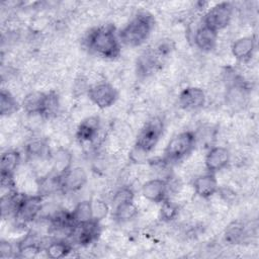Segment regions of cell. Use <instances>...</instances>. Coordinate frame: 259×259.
Masks as SVG:
<instances>
[{"label":"cell","mask_w":259,"mask_h":259,"mask_svg":"<svg viewBox=\"0 0 259 259\" xmlns=\"http://www.w3.org/2000/svg\"><path fill=\"white\" fill-rule=\"evenodd\" d=\"M86 42L92 52L106 59H114L120 54L119 37L110 25L96 27L91 30Z\"/></svg>","instance_id":"6da1fadb"},{"label":"cell","mask_w":259,"mask_h":259,"mask_svg":"<svg viewBox=\"0 0 259 259\" xmlns=\"http://www.w3.org/2000/svg\"><path fill=\"white\" fill-rule=\"evenodd\" d=\"M154 27V18L143 12L136 15L118 34L119 40L128 47H138L145 42Z\"/></svg>","instance_id":"7a4b0ae2"},{"label":"cell","mask_w":259,"mask_h":259,"mask_svg":"<svg viewBox=\"0 0 259 259\" xmlns=\"http://www.w3.org/2000/svg\"><path fill=\"white\" fill-rule=\"evenodd\" d=\"M163 133V122L160 118L154 117L147 121L140 132L133 153H139L141 160L157 145Z\"/></svg>","instance_id":"3957f363"},{"label":"cell","mask_w":259,"mask_h":259,"mask_svg":"<svg viewBox=\"0 0 259 259\" xmlns=\"http://www.w3.org/2000/svg\"><path fill=\"white\" fill-rule=\"evenodd\" d=\"M195 146V135L192 132H183L170 140L165 149V159L168 162L181 160L188 155Z\"/></svg>","instance_id":"277c9868"},{"label":"cell","mask_w":259,"mask_h":259,"mask_svg":"<svg viewBox=\"0 0 259 259\" xmlns=\"http://www.w3.org/2000/svg\"><path fill=\"white\" fill-rule=\"evenodd\" d=\"M232 13L233 7L229 2L219 3L206 12L203 19V25L219 31L230 23Z\"/></svg>","instance_id":"5b68a950"},{"label":"cell","mask_w":259,"mask_h":259,"mask_svg":"<svg viewBox=\"0 0 259 259\" xmlns=\"http://www.w3.org/2000/svg\"><path fill=\"white\" fill-rule=\"evenodd\" d=\"M88 96L99 108H107L113 105L116 101L118 93L112 85L108 83H99L89 89Z\"/></svg>","instance_id":"8992f818"},{"label":"cell","mask_w":259,"mask_h":259,"mask_svg":"<svg viewBox=\"0 0 259 259\" xmlns=\"http://www.w3.org/2000/svg\"><path fill=\"white\" fill-rule=\"evenodd\" d=\"M41 201L42 197L40 195H22L14 214L15 218L23 223L32 221L41 209Z\"/></svg>","instance_id":"52a82bcc"},{"label":"cell","mask_w":259,"mask_h":259,"mask_svg":"<svg viewBox=\"0 0 259 259\" xmlns=\"http://www.w3.org/2000/svg\"><path fill=\"white\" fill-rule=\"evenodd\" d=\"M205 103V94L197 87H187L179 95V104L186 110H194L202 107Z\"/></svg>","instance_id":"ba28073f"},{"label":"cell","mask_w":259,"mask_h":259,"mask_svg":"<svg viewBox=\"0 0 259 259\" xmlns=\"http://www.w3.org/2000/svg\"><path fill=\"white\" fill-rule=\"evenodd\" d=\"M230 162V153L224 147H214L210 149L205 157V167L209 173L221 171Z\"/></svg>","instance_id":"9c48e42d"},{"label":"cell","mask_w":259,"mask_h":259,"mask_svg":"<svg viewBox=\"0 0 259 259\" xmlns=\"http://www.w3.org/2000/svg\"><path fill=\"white\" fill-rule=\"evenodd\" d=\"M87 181V174L81 167L69 169L61 176V187L68 191H77L81 189Z\"/></svg>","instance_id":"30bf717a"},{"label":"cell","mask_w":259,"mask_h":259,"mask_svg":"<svg viewBox=\"0 0 259 259\" xmlns=\"http://www.w3.org/2000/svg\"><path fill=\"white\" fill-rule=\"evenodd\" d=\"M167 182L162 179H152L142 186L143 196L152 202H162L166 199Z\"/></svg>","instance_id":"8fae6325"},{"label":"cell","mask_w":259,"mask_h":259,"mask_svg":"<svg viewBox=\"0 0 259 259\" xmlns=\"http://www.w3.org/2000/svg\"><path fill=\"white\" fill-rule=\"evenodd\" d=\"M194 191L197 195L203 198H208L212 196L218 190V180L214 173H207L197 177L193 183Z\"/></svg>","instance_id":"7c38bea8"},{"label":"cell","mask_w":259,"mask_h":259,"mask_svg":"<svg viewBox=\"0 0 259 259\" xmlns=\"http://www.w3.org/2000/svg\"><path fill=\"white\" fill-rule=\"evenodd\" d=\"M73 231L75 233L77 242L81 245L91 244L98 238L100 234V229L97 221H91L89 223L76 226Z\"/></svg>","instance_id":"4fadbf2b"},{"label":"cell","mask_w":259,"mask_h":259,"mask_svg":"<svg viewBox=\"0 0 259 259\" xmlns=\"http://www.w3.org/2000/svg\"><path fill=\"white\" fill-rule=\"evenodd\" d=\"M99 131V119L96 116L85 118L78 126L77 138L81 143H89L95 140Z\"/></svg>","instance_id":"5bb4252c"},{"label":"cell","mask_w":259,"mask_h":259,"mask_svg":"<svg viewBox=\"0 0 259 259\" xmlns=\"http://www.w3.org/2000/svg\"><path fill=\"white\" fill-rule=\"evenodd\" d=\"M218 40V31L202 25L199 27L194 35V41L197 48L204 52H209L214 49Z\"/></svg>","instance_id":"9a60e30c"},{"label":"cell","mask_w":259,"mask_h":259,"mask_svg":"<svg viewBox=\"0 0 259 259\" xmlns=\"http://www.w3.org/2000/svg\"><path fill=\"white\" fill-rule=\"evenodd\" d=\"M48 93L42 92H31L26 95L23 99L22 106L27 113L35 114H45L46 101Z\"/></svg>","instance_id":"2e32d148"},{"label":"cell","mask_w":259,"mask_h":259,"mask_svg":"<svg viewBox=\"0 0 259 259\" xmlns=\"http://www.w3.org/2000/svg\"><path fill=\"white\" fill-rule=\"evenodd\" d=\"M255 50V40L252 36L238 38L232 46V53L239 61H248L251 59Z\"/></svg>","instance_id":"e0dca14e"},{"label":"cell","mask_w":259,"mask_h":259,"mask_svg":"<svg viewBox=\"0 0 259 259\" xmlns=\"http://www.w3.org/2000/svg\"><path fill=\"white\" fill-rule=\"evenodd\" d=\"M71 218L75 227L94 221L92 211V201L83 200L79 202L71 212Z\"/></svg>","instance_id":"ac0fdd59"},{"label":"cell","mask_w":259,"mask_h":259,"mask_svg":"<svg viewBox=\"0 0 259 259\" xmlns=\"http://www.w3.org/2000/svg\"><path fill=\"white\" fill-rule=\"evenodd\" d=\"M162 56V50H160L159 54L155 52H147L143 56H141L138 62V71L143 75H147L151 73L155 67L158 65V57Z\"/></svg>","instance_id":"d6986e66"},{"label":"cell","mask_w":259,"mask_h":259,"mask_svg":"<svg viewBox=\"0 0 259 259\" xmlns=\"http://www.w3.org/2000/svg\"><path fill=\"white\" fill-rule=\"evenodd\" d=\"M71 154L65 149H60L54 157V170L57 173V175L62 176L69 169H71Z\"/></svg>","instance_id":"ffe728a7"},{"label":"cell","mask_w":259,"mask_h":259,"mask_svg":"<svg viewBox=\"0 0 259 259\" xmlns=\"http://www.w3.org/2000/svg\"><path fill=\"white\" fill-rule=\"evenodd\" d=\"M138 214V207L134 201H127L114 206V218L119 222H127Z\"/></svg>","instance_id":"44dd1931"},{"label":"cell","mask_w":259,"mask_h":259,"mask_svg":"<svg viewBox=\"0 0 259 259\" xmlns=\"http://www.w3.org/2000/svg\"><path fill=\"white\" fill-rule=\"evenodd\" d=\"M19 161H20V156L17 152L9 151V152L3 153L1 156V162H0L1 173L13 174L14 170L19 164Z\"/></svg>","instance_id":"7402d4cb"},{"label":"cell","mask_w":259,"mask_h":259,"mask_svg":"<svg viewBox=\"0 0 259 259\" xmlns=\"http://www.w3.org/2000/svg\"><path fill=\"white\" fill-rule=\"evenodd\" d=\"M46 252L48 257L53 259H59L67 256L71 252V247L68 243L64 241H55L49 244Z\"/></svg>","instance_id":"603a6c76"},{"label":"cell","mask_w":259,"mask_h":259,"mask_svg":"<svg viewBox=\"0 0 259 259\" xmlns=\"http://www.w3.org/2000/svg\"><path fill=\"white\" fill-rule=\"evenodd\" d=\"M17 101L15 98L5 90L1 91L0 94V113L2 115H8L13 113L17 109Z\"/></svg>","instance_id":"cb8c5ba5"},{"label":"cell","mask_w":259,"mask_h":259,"mask_svg":"<svg viewBox=\"0 0 259 259\" xmlns=\"http://www.w3.org/2000/svg\"><path fill=\"white\" fill-rule=\"evenodd\" d=\"M244 235V225L240 221H235L231 223L225 232L226 240L231 243L235 244L241 240Z\"/></svg>","instance_id":"d4e9b609"},{"label":"cell","mask_w":259,"mask_h":259,"mask_svg":"<svg viewBox=\"0 0 259 259\" xmlns=\"http://www.w3.org/2000/svg\"><path fill=\"white\" fill-rule=\"evenodd\" d=\"M161 203H162L161 209H160V217H161V219L163 221H171V220H173L176 217L177 212H178L177 206L173 202H171V201H169L167 199H165Z\"/></svg>","instance_id":"484cf974"},{"label":"cell","mask_w":259,"mask_h":259,"mask_svg":"<svg viewBox=\"0 0 259 259\" xmlns=\"http://www.w3.org/2000/svg\"><path fill=\"white\" fill-rule=\"evenodd\" d=\"M127 201H134V192L131 188L127 187H123L121 189H119L118 191L115 192V194L113 195V205L116 206L120 203L123 202H127Z\"/></svg>","instance_id":"4316f807"},{"label":"cell","mask_w":259,"mask_h":259,"mask_svg":"<svg viewBox=\"0 0 259 259\" xmlns=\"http://www.w3.org/2000/svg\"><path fill=\"white\" fill-rule=\"evenodd\" d=\"M92 211H93V219L94 221H100L104 219L108 212L107 204L99 199L92 201Z\"/></svg>","instance_id":"83f0119b"},{"label":"cell","mask_w":259,"mask_h":259,"mask_svg":"<svg viewBox=\"0 0 259 259\" xmlns=\"http://www.w3.org/2000/svg\"><path fill=\"white\" fill-rule=\"evenodd\" d=\"M26 243V242H25ZM40 251V248L39 246L35 243V242H28L26 244H23V245H20L19 247V253L22 257H26V258H29V257H33L35 256L38 252Z\"/></svg>","instance_id":"f1b7e54d"},{"label":"cell","mask_w":259,"mask_h":259,"mask_svg":"<svg viewBox=\"0 0 259 259\" xmlns=\"http://www.w3.org/2000/svg\"><path fill=\"white\" fill-rule=\"evenodd\" d=\"M13 250H12V247L11 245L8 243V242H1L0 243V256L2 258L4 257H9L11 256Z\"/></svg>","instance_id":"f546056e"}]
</instances>
